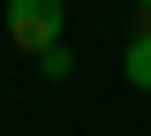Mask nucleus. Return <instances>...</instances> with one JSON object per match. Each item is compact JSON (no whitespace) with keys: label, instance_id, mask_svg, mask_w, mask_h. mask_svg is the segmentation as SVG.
Listing matches in <instances>:
<instances>
[{"label":"nucleus","instance_id":"f257e3e1","mask_svg":"<svg viewBox=\"0 0 151 136\" xmlns=\"http://www.w3.org/2000/svg\"><path fill=\"white\" fill-rule=\"evenodd\" d=\"M60 23H68V8H60V0H8V38H15L23 53L60 45Z\"/></svg>","mask_w":151,"mask_h":136},{"label":"nucleus","instance_id":"f03ea898","mask_svg":"<svg viewBox=\"0 0 151 136\" xmlns=\"http://www.w3.org/2000/svg\"><path fill=\"white\" fill-rule=\"evenodd\" d=\"M121 76L136 91H151V30H129V60H121Z\"/></svg>","mask_w":151,"mask_h":136},{"label":"nucleus","instance_id":"7ed1b4c3","mask_svg":"<svg viewBox=\"0 0 151 136\" xmlns=\"http://www.w3.org/2000/svg\"><path fill=\"white\" fill-rule=\"evenodd\" d=\"M30 60H38V76H53V83L76 76V53H68V45H45V53H30Z\"/></svg>","mask_w":151,"mask_h":136},{"label":"nucleus","instance_id":"20e7f679","mask_svg":"<svg viewBox=\"0 0 151 136\" xmlns=\"http://www.w3.org/2000/svg\"><path fill=\"white\" fill-rule=\"evenodd\" d=\"M129 8H151V0H129Z\"/></svg>","mask_w":151,"mask_h":136}]
</instances>
